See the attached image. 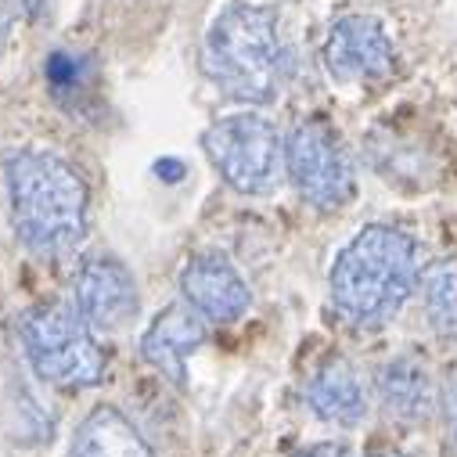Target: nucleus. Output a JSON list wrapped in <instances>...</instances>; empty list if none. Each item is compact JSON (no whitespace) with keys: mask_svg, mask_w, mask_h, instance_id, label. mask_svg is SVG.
I'll return each instance as SVG.
<instances>
[{"mask_svg":"<svg viewBox=\"0 0 457 457\" xmlns=\"http://www.w3.org/2000/svg\"><path fill=\"white\" fill-rule=\"evenodd\" d=\"M12 227L37 256H62L87 238V180L47 148H19L4 159Z\"/></svg>","mask_w":457,"mask_h":457,"instance_id":"f257e3e1","label":"nucleus"},{"mask_svg":"<svg viewBox=\"0 0 457 457\" xmlns=\"http://www.w3.org/2000/svg\"><path fill=\"white\" fill-rule=\"evenodd\" d=\"M418 285V242L393 223H368L331 267V306L353 328H378L400 313Z\"/></svg>","mask_w":457,"mask_h":457,"instance_id":"f03ea898","label":"nucleus"},{"mask_svg":"<svg viewBox=\"0 0 457 457\" xmlns=\"http://www.w3.org/2000/svg\"><path fill=\"white\" fill-rule=\"evenodd\" d=\"M202 69L223 97L245 104L274 101L288 72V51L281 44L278 15L253 0L227 4L205 33Z\"/></svg>","mask_w":457,"mask_h":457,"instance_id":"7ed1b4c3","label":"nucleus"},{"mask_svg":"<svg viewBox=\"0 0 457 457\" xmlns=\"http://www.w3.org/2000/svg\"><path fill=\"white\" fill-rule=\"evenodd\" d=\"M19 338L37 378L54 389H90L101 386L108 371L94 328L79 317L72 303L29 306L19 320Z\"/></svg>","mask_w":457,"mask_h":457,"instance_id":"20e7f679","label":"nucleus"},{"mask_svg":"<svg viewBox=\"0 0 457 457\" xmlns=\"http://www.w3.org/2000/svg\"><path fill=\"white\" fill-rule=\"evenodd\" d=\"M202 148L227 187L238 195H267L285 173V137L260 112H231L205 127Z\"/></svg>","mask_w":457,"mask_h":457,"instance_id":"39448f33","label":"nucleus"},{"mask_svg":"<svg viewBox=\"0 0 457 457\" xmlns=\"http://www.w3.org/2000/svg\"><path fill=\"white\" fill-rule=\"evenodd\" d=\"M285 173L295 187V195L313 205L317 212H335L342 209L353 191H357V177H353V159L342 145L338 130L313 116L303 120L288 141H285Z\"/></svg>","mask_w":457,"mask_h":457,"instance_id":"423d86ee","label":"nucleus"},{"mask_svg":"<svg viewBox=\"0 0 457 457\" xmlns=\"http://www.w3.org/2000/svg\"><path fill=\"white\" fill-rule=\"evenodd\" d=\"M324 69L342 87L382 83L396 69V51L386 26L375 15H342L331 22L324 47Z\"/></svg>","mask_w":457,"mask_h":457,"instance_id":"0eeeda50","label":"nucleus"},{"mask_svg":"<svg viewBox=\"0 0 457 457\" xmlns=\"http://www.w3.org/2000/svg\"><path fill=\"white\" fill-rule=\"evenodd\" d=\"M72 306L94 331L116 335L137 317L141 292L130 267L116 256H87L72 274Z\"/></svg>","mask_w":457,"mask_h":457,"instance_id":"6e6552de","label":"nucleus"},{"mask_svg":"<svg viewBox=\"0 0 457 457\" xmlns=\"http://www.w3.org/2000/svg\"><path fill=\"white\" fill-rule=\"evenodd\" d=\"M180 295L184 303L202 313L209 324H235L249 313L253 292L242 270L223 253H195L180 270Z\"/></svg>","mask_w":457,"mask_h":457,"instance_id":"1a4fd4ad","label":"nucleus"},{"mask_svg":"<svg viewBox=\"0 0 457 457\" xmlns=\"http://www.w3.org/2000/svg\"><path fill=\"white\" fill-rule=\"evenodd\" d=\"M205 317L195 313L187 303H173L148 324L141 338V357L173 386L187 382V361L205 342Z\"/></svg>","mask_w":457,"mask_h":457,"instance_id":"9d476101","label":"nucleus"},{"mask_svg":"<svg viewBox=\"0 0 457 457\" xmlns=\"http://www.w3.org/2000/svg\"><path fill=\"white\" fill-rule=\"evenodd\" d=\"M306 407L313 411V418L328 421V425H357L368 414V393L364 382L357 375V368L346 357H331L324 361L310 382H306Z\"/></svg>","mask_w":457,"mask_h":457,"instance_id":"9b49d317","label":"nucleus"},{"mask_svg":"<svg viewBox=\"0 0 457 457\" xmlns=\"http://www.w3.org/2000/svg\"><path fill=\"white\" fill-rule=\"evenodd\" d=\"M69 457H155V450L120 407L97 403L76 425Z\"/></svg>","mask_w":457,"mask_h":457,"instance_id":"f8f14e48","label":"nucleus"},{"mask_svg":"<svg viewBox=\"0 0 457 457\" xmlns=\"http://www.w3.org/2000/svg\"><path fill=\"white\" fill-rule=\"evenodd\" d=\"M378 400H382L386 414L396 418L400 425H418V421H425V414L436 403V386H432L428 371L421 368V361L396 357L378 375Z\"/></svg>","mask_w":457,"mask_h":457,"instance_id":"ddd939ff","label":"nucleus"},{"mask_svg":"<svg viewBox=\"0 0 457 457\" xmlns=\"http://www.w3.org/2000/svg\"><path fill=\"white\" fill-rule=\"evenodd\" d=\"M421 295H425V313H428L432 328L457 338V263L443 260V263L428 267V274L421 281Z\"/></svg>","mask_w":457,"mask_h":457,"instance_id":"4468645a","label":"nucleus"},{"mask_svg":"<svg viewBox=\"0 0 457 457\" xmlns=\"http://www.w3.org/2000/svg\"><path fill=\"white\" fill-rule=\"evenodd\" d=\"M47 72V83L54 87V94H76L83 87V76H87V58H76V54H65V51H54L44 65Z\"/></svg>","mask_w":457,"mask_h":457,"instance_id":"2eb2a0df","label":"nucleus"},{"mask_svg":"<svg viewBox=\"0 0 457 457\" xmlns=\"http://www.w3.org/2000/svg\"><path fill=\"white\" fill-rule=\"evenodd\" d=\"M443 414L450 432L457 436V361L446 368V378H443Z\"/></svg>","mask_w":457,"mask_h":457,"instance_id":"dca6fc26","label":"nucleus"},{"mask_svg":"<svg viewBox=\"0 0 457 457\" xmlns=\"http://www.w3.org/2000/svg\"><path fill=\"white\" fill-rule=\"evenodd\" d=\"M288 457H350V446L346 443H313V446H303Z\"/></svg>","mask_w":457,"mask_h":457,"instance_id":"f3484780","label":"nucleus"},{"mask_svg":"<svg viewBox=\"0 0 457 457\" xmlns=\"http://www.w3.org/2000/svg\"><path fill=\"white\" fill-rule=\"evenodd\" d=\"M54 0H12V12L15 15H26V19H40Z\"/></svg>","mask_w":457,"mask_h":457,"instance_id":"a211bd4d","label":"nucleus"},{"mask_svg":"<svg viewBox=\"0 0 457 457\" xmlns=\"http://www.w3.org/2000/svg\"><path fill=\"white\" fill-rule=\"evenodd\" d=\"M368 457H403L400 450H389V446H382V450H371Z\"/></svg>","mask_w":457,"mask_h":457,"instance_id":"6ab92c4d","label":"nucleus"}]
</instances>
